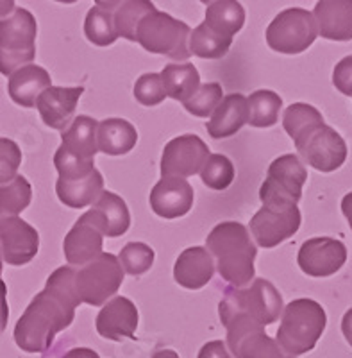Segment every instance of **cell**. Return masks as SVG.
Instances as JSON below:
<instances>
[{
  "label": "cell",
  "mask_w": 352,
  "mask_h": 358,
  "mask_svg": "<svg viewBox=\"0 0 352 358\" xmlns=\"http://www.w3.org/2000/svg\"><path fill=\"white\" fill-rule=\"evenodd\" d=\"M188 24L154 9L142 18L136 29V41L150 54H161L174 62H186L191 56Z\"/></svg>",
  "instance_id": "6"
},
{
  "label": "cell",
  "mask_w": 352,
  "mask_h": 358,
  "mask_svg": "<svg viewBox=\"0 0 352 358\" xmlns=\"http://www.w3.org/2000/svg\"><path fill=\"white\" fill-rule=\"evenodd\" d=\"M313 17L325 40H352V0H318Z\"/></svg>",
  "instance_id": "20"
},
{
  "label": "cell",
  "mask_w": 352,
  "mask_h": 358,
  "mask_svg": "<svg viewBox=\"0 0 352 358\" xmlns=\"http://www.w3.org/2000/svg\"><path fill=\"white\" fill-rule=\"evenodd\" d=\"M122 2H124V0H95V4H97L98 8L108 9V11H111V9H117Z\"/></svg>",
  "instance_id": "49"
},
{
  "label": "cell",
  "mask_w": 352,
  "mask_h": 358,
  "mask_svg": "<svg viewBox=\"0 0 352 358\" xmlns=\"http://www.w3.org/2000/svg\"><path fill=\"white\" fill-rule=\"evenodd\" d=\"M308 179V171L295 155L275 158L268 167L267 179L259 188L263 206L290 208L297 206L302 197V187Z\"/></svg>",
  "instance_id": "7"
},
{
  "label": "cell",
  "mask_w": 352,
  "mask_h": 358,
  "mask_svg": "<svg viewBox=\"0 0 352 358\" xmlns=\"http://www.w3.org/2000/svg\"><path fill=\"white\" fill-rule=\"evenodd\" d=\"M200 2H203V4H211L213 0H200Z\"/></svg>",
  "instance_id": "53"
},
{
  "label": "cell",
  "mask_w": 352,
  "mask_h": 358,
  "mask_svg": "<svg viewBox=\"0 0 352 358\" xmlns=\"http://www.w3.org/2000/svg\"><path fill=\"white\" fill-rule=\"evenodd\" d=\"M249 124L247 99L242 94H229L222 97L217 110L211 115L206 129L215 140L229 138Z\"/></svg>",
  "instance_id": "24"
},
{
  "label": "cell",
  "mask_w": 352,
  "mask_h": 358,
  "mask_svg": "<svg viewBox=\"0 0 352 358\" xmlns=\"http://www.w3.org/2000/svg\"><path fill=\"white\" fill-rule=\"evenodd\" d=\"M342 212H344V215L347 217L349 226H351L352 229V192L351 194H347V196L344 197V201H342Z\"/></svg>",
  "instance_id": "47"
},
{
  "label": "cell",
  "mask_w": 352,
  "mask_h": 358,
  "mask_svg": "<svg viewBox=\"0 0 352 358\" xmlns=\"http://www.w3.org/2000/svg\"><path fill=\"white\" fill-rule=\"evenodd\" d=\"M124 281V268L111 252H102L78 271V292L82 303L102 306L118 292Z\"/></svg>",
  "instance_id": "9"
},
{
  "label": "cell",
  "mask_w": 352,
  "mask_h": 358,
  "mask_svg": "<svg viewBox=\"0 0 352 358\" xmlns=\"http://www.w3.org/2000/svg\"><path fill=\"white\" fill-rule=\"evenodd\" d=\"M138 142L136 127L124 118H108L98 122L97 147L108 156L127 155Z\"/></svg>",
  "instance_id": "27"
},
{
  "label": "cell",
  "mask_w": 352,
  "mask_h": 358,
  "mask_svg": "<svg viewBox=\"0 0 352 358\" xmlns=\"http://www.w3.org/2000/svg\"><path fill=\"white\" fill-rule=\"evenodd\" d=\"M118 262L129 276H142L154 264V251L143 242H131L120 251Z\"/></svg>",
  "instance_id": "38"
},
{
  "label": "cell",
  "mask_w": 352,
  "mask_h": 358,
  "mask_svg": "<svg viewBox=\"0 0 352 358\" xmlns=\"http://www.w3.org/2000/svg\"><path fill=\"white\" fill-rule=\"evenodd\" d=\"M217 267L213 257L206 248H188L179 255L174 265V278L179 285L188 290L206 287L215 274Z\"/></svg>",
  "instance_id": "21"
},
{
  "label": "cell",
  "mask_w": 352,
  "mask_h": 358,
  "mask_svg": "<svg viewBox=\"0 0 352 358\" xmlns=\"http://www.w3.org/2000/svg\"><path fill=\"white\" fill-rule=\"evenodd\" d=\"M249 124L252 127H272L283 108V99L272 90H258L247 99Z\"/></svg>",
  "instance_id": "33"
},
{
  "label": "cell",
  "mask_w": 352,
  "mask_h": 358,
  "mask_svg": "<svg viewBox=\"0 0 352 358\" xmlns=\"http://www.w3.org/2000/svg\"><path fill=\"white\" fill-rule=\"evenodd\" d=\"M299 267L311 278H328L336 274L347 262V248L342 241L316 236L302 244L299 251Z\"/></svg>",
  "instance_id": "14"
},
{
  "label": "cell",
  "mask_w": 352,
  "mask_h": 358,
  "mask_svg": "<svg viewBox=\"0 0 352 358\" xmlns=\"http://www.w3.org/2000/svg\"><path fill=\"white\" fill-rule=\"evenodd\" d=\"M306 163L318 172H335L347 159V143L332 127L320 124L295 143Z\"/></svg>",
  "instance_id": "11"
},
{
  "label": "cell",
  "mask_w": 352,
  "mask_h": 358,
  "mask_svg": "<svg viewBox=\"0 0 352 358\" xmlns=\"http://www.w3.org/2000/svg\"><path fill=\"white\" fill-rule=\"evenodd\" d=\"M206 24L222 36L233 38L245 25V9L238 0H213L206 9Z\"/></svg>",
  "instance_id": "29"
},
{
  "label": "cell",
  "mask_w": 352,
  "mask_h": 358,
  "mask_svg": "<svg viewBox=\"0 0 352 358\" xmlns=\"http://www.w3.org/2000/svg\"><path fill=\"white\" fill-rule=\"evenodd\" d=\"M233 38L222 36L210 27L206 22L190 33V52L203 59H220L231 49Z\"/></svg>",
  "instance_id": "30"
},
{
  "label": "cell",
  "mask_w": 352,
  "mask_h": 358,
  "mask_svg": "<svg viewBox=\"0 0 352 358\" xmlns=\"http://www.w3.org/2000/svg\"><path fill=\"white\" fill-rule=\"evenodd\" d=\"M6 294H8V287L2 280H0V334L6 330L9 319V306L8 299H6Z\"/></svg>",
  "instance_id": "44"
},
{
  "label": "cell",
  "mask_w": 352,
  "mask_h": 358,
  "mask_svg": "<svg viewBox=\"0 0 352 358\" xmlns=\"http://www.w3.org/2000/svg\"><path fill=\"white\" fill-rule=\"evenodd\" d=\"M36 18L24 8H15L0 20V73L11 76L36 57Z\"/></svg>",
  "instance_id": "5"
},
{
  "label": "cell",
  "mask_w": 352,
  "mask_h": 358,
  "mask_svg": "<svg viewBox=\"0 0 352 358\" xmlns=\"http://www.w3.org/2000/svg\"><path fill=\"white\" fill-rule=\"evenodd\" d=\"M85 34L97 47H110L117 41L118 33L111 13L102 8H91L86 15Z\"/></svg>",
  "instance_id": "35"
},
{
  "label": "cell",
  "mask_w": 352,
  "mask_h": 358,
  "mask_svg": "<svg viewBox=\"0 0 352 358\" xmlns=\"http://www.w3.org/2000/svg\"><path fill=\"white\" fill-rule=\"evenodd\" d=\"M152 358H179V355L172 350H163L152 355Z\"/></svg>",
  "instance_id": "50"
},
{
  "label": "cell",
  "mask_w": 352,
  "mask_h": 358,
  "mask_svg": "<svg viewBox=\"0 0 352 358\" xmlns=\"http://www.w3.org/2000/svg\"><path fill=\"white\" fill-rule=\"evenodd\" d=\"M0 276H2V251H0Z\"/></svg>",
  "instance_id": "52"
},
{
  "label": "cell",
  "mask_w": 352,
  "mask_h": 358,
  "mask_svg": "<svg viewBox=\"0 0 352 358\" xmlns=\"http://www.w3.org/2000/svg\"><path fill=\"white\" fill-rule=\"evenodd\" d=\"M210 158V147L197 134H182L170 140L163 149L161 178H190L200 172Z\"/></svg>",
  "instance_id": "13"
},
{
  "label": "cell",
  "mask_w": 352,
  "mask_h": 358,
  "mask_svg": "<svg viewBox=\"0 0 352 358\" xmlns=\"http://www.w3.org/2000/svg\"><path fill=\"white\" fill-rule=\"evenodd\" d=\"M342 331H344L345 341L352 346V308L347 310V313L342 319Z\"/></svg>",
  "instance_id": "46"
},
{
  "label": "cell",
  "mask_w": 352,
  "mask_h": 358,
  "mask_svg": "<svg viewBox=\"0 0 352 358\" xmlns=\"http://www.w3.org/2000/svg\"><path fill=\"white\" fill-rule=\"evenodd\" d=\"M40 235L20 217H9L0 222V251L6 264L20 267L36 257Z\"/></svg>",
  "instance_id": "15"
},
{
  "label": "cell",
  "mask_w": 352,
  "mask_h": 358,
  "mask_svg": "<svg viewBox=\"0 0 352 358\" xmlns=\"http://www.w3.org/2000/svg\"><path fill=\"white\" fill-rule=\"evenodd\" d=\"M198 174L203 183L211 190H226L235 181V165L227 156L210 155Z\"/></svg>",
  "instance_id": "36"
},
{
  "label": "cell",
  "mask_w": 352,
  "mask_h": 358,
  "mask_svg": "<svg viewBox=\"0 0 352 358\" xmlns=\"http://www.w3.org/2000/svg\"><path fill=\"white\" fill-rule=\"evenodd\" d=\"M227 330V344L236 358H288L277 341L265 334V326L245 315L222 319Z\"/></svg>",
  "instance_id": "10"
},
{
  "label": "cell",
  "mask_w": 352,
  "mask_h": 358,
  "mask_svg": "<svg viewBox=\"0 0 352 358\" xmlns=\"http://www.w3.org/2000/svg\"><path fill=\"white\" fill-rule=\"evenodd\" d=\"M222 97L223 92L219 83H206V85H200V88L188 101L182 102V106L193 117L206 118L213 115Z\"/></svg>",
  "instance_id": "37"
},
{
  "label": "cell",
  "mask_w": 352,
  "mask_h": 358,
  "mask_svg": "<svg viewBox=\"0 0 352 358\" xmlns=\"http://www.w3.org/2000/svg\"><path fill=\"white\" fill-rule=\"evenodd\" d=\"M56 2H61V4H73V2H78V0H56Z\"/></svg>",
  "instance_id": "51"
},
{
  "label": "cell",
  "mask_w": 352,
  "mask_h": 358,
  "mask_svg": "<svg viewBox=\"0 0 352 358\" xmlns=\"http://www.w3.org/2000/svg\"><path fill=\"white\" fill-rule=\"evenodd\" d=\"M328 324V315L322 305L313 299H295L283 308L277 344L284 353L299 357L316 346Z\"/></svg>",
  "instance_id": "3"
},
{
  "label": "cell",
  "mask_w": 352,
  "mask_h": 358,
  "mask_svg": "<svg viewBox=\"0 0 352 358\" xmlns=\"http://www.w3.org/2000/svg\"><path fill=\"white\" fill-rule=\"evenodd\" d=\"M63 358H101L97 351L89 350V348H73Z\"/></svg>",
  "instance_id": "45"
},
{
  "label": "cell",
  "mask_w": 352,
  "mask_h": 358,
  "mask_svg": "<svg viewBox=\"0 0 352 358\" xmlns=\"http://www.w3.org/2000/svg\"><path fill=\"white\" fill-rule=\"evenodd\" d=\"M78 306L43 289L29 303L15 326V342L27 353H45L59 331L73 322Z\"/></svg>",
  "instance_id": "1"
},
{
  "label": "cell",
  "mask_w": 352,
  "mask_h": 358,
  "mask_svg": "<svg viewBox=\"0 0 352 358\" xmlns=\"http://www.w3.org/2000/svg\"><path fill=\"white\" fill-rule=\"evenodd\" d=\"M81 217L94 224L102 235L111 238L126 235L131 226V213L126 201L108 190L102 192L101 197L94 203V208Z\"/></svg>",
  "instance_id": "18"
},
{
  "label": "cell",
  "mask_w": 352,
  "mask_h": 358,
  "mask_svg": "<svg viewBox=\"0 0 352 358\" xmlns=\"http://www.w3.org/2000/svg\"><path fill=\"white\" fill-rule=\"evenodd\" d=\"M302 217L299 206L290 208H259L249 224V231L259 248L272 249L281 242L292 238L300 228Z\"/></svg>",
  "instance_id": "12"
},
{
  "label": "cell",
  "mask_w": 352,
  "mask_h": 358,
  "mask_svg": "<svg viewBox=\"0 0 352 358\" xmlns=\"http://www.w3.org/2000/svg\"><path fill=\"white\" fill-rule=\"evenodd\" d=\"M52 86L50 73L41 66L29 65L20 66L9 76L8 92L13 102H17L22 108H34L36 101L45 90Z\"/></svg>",
  "instance_id": "23"
},
{
  "label": "cell",
  "mask_w": 352,
  "mask_h": 358,
  "mask_svg": "<svg viewBox=\"0 0 352 358\" xmlns=\"http://www.w3.org/2000/svg\"><path fill=\"white\" fill-rule=\"evenodd\" d=\"M20 163L22 151L18 143L9 138H0V185L17 178Z\"/></svg>",
  "instance_id": "41"
},
{
  "label": "cell",
  "mask_w": 352,
  "mask_h": 358,
  "mask_svg": "<svg viewBox=\"0 0 352 358\" xmlns=\"http://www.w3.org/2000/svg\"><path fill=\"white\" fill-rule=\"evenodd\" d=\"M193 206V187L184 178L165 176L150 192V208L163 219L184 217Z\"/></svg>",
  "instance_id": "16"
},
{
  "label": "cell",
  "mask_w": 352,
  "mask_h": 358,
  "mask_svg": "<svg viewBox=\"0 0 352 358\" xmlns=\"http://www.w3.org/2000/svg\"><path fill=\"white\" fill-rule=\"evenodd\" d=\"M283 297L270 281L259 278L252 280L245 289H233L219 305L220 321L233 315H245L261 326L275 322L283 313Z\"/></svg>",
  "instance_id": "4"
},
{
  "label": "cell",
  "mask_w": 352,
  "mask_h": 358,
  "mask_svg": "<svg viewBox=\"0 0 352 358\" xmlns=\"http://www.w3.org/2000/svg\"><path fill=\"white\" fill-rule=\"evenodd\" d=\"M33 199V187L24 176H17L9 183L0 185V222L18 217Z\"/></svg>",
  "instance_id": "32"
},
{
  "label": "cell",
  "mask_w": 352,
  "mask_h": 358,
  "mask_svg": "<svg viewBox=\"0 0 352 358\" xmlns=\"http://www.w3.org/2000/svg\"><path fill=\"white\" fill-rule=\"evenodd\" d=\"M154 4L150 0H124L115 13L113 22L118 38H126L127 41H136L138 24L145 15L154 11Z\"/></svg>",
  "instance_id": "34"
},
{
  "label": "cell",
  "mask_w": 352,
  "mask_h": 358,
  "mask_svg": "<svg viewBox=\"0 0 352 358\" xmlns=\"http://www.w3.org/2000/svg\"><path fill=\"white\" fill-rule=\"evenodd\" d=\"M134 97L142 106L152 108L161 104L166 99L165 86H163L159 73H143L134 85Z\"/></svg>",
  "instance_id": "40"
},
{
  "label": "cell",
  "mask_w": 352,
  "mask_h": 358,
  "mask_svg": "<svg viewBox=\"0 0 352 358\" xmlns=\"http://www.w3.org/2000/svg\"><path fill=\"white\" fill-rule=\"evenodd\" d=\"M197 358H233L223 341H211L198 351Z\"/></svg>",
  "instance_id": "43"
},
{
  "label": "cell",
  "mask_w": 352,
  "mask_h": 358,
  "mask_svg": "<svg viewBox=\"0 0 352 358\" xmlns=\"http://www.w3.org/2000/svg\"><path fill=\"white\" fill-rule=\"evenodd\" d=\"M320 124H324V117L311 104L295 102V104L288 106L286 111H284L283 126L288 136H292L293 143L300 142L306 134L311 133Z\"/></svg>",
  "instance_id": "31"
},
{
  "label": "cell",
  "mask_w": 352,
  "mask_h": 358,
  "mask_svg": "<svg viewBox=\"0 0 352 358\" xmlns=\"http://www.w3.org/2000/svg\"><path fill=\"white\" fill-rule=\"evenodd\" d=\"M206 249L217 258V271L229 285L242 289L254 280L258 248L242 222L227 220L215 226L206 238Z\"/></svg>",
  "instance_id": "2"
},
{
  "label": "cell",
  "mask_w": 352,
  "mask_h": 358,
  "mask_svg": "<svg viewBox=\"0 0 352 358\" xmlns=\"http://www.w3.org/2000/svg\"><path fill=\"white\" fill-rule=\"evenodd\" d=\"M97 331L110 341L134 337L138 328V308L124 296L113 297L105 303L97 315Z\"/></svg>",
  "instance_id": "19"
},
{
  "label": "cell",
  "mask_w": 352,
  "mask_h": 358,
  "mask_svg": "<svg viewBox=\"0 0 352 358\" xmlns=\"http://www.w3.org/2000/svg\"><path fill=\"white\" fill-rule=\"evenodd\" d=\"M65 258L72 267L86 265L94 262L98 255H102L104 249V235L95 228L94 224H89L82 217L73 224L68 235L65 236Z\"/></svg>",
  "instance_id": "22"
},
{
  "label": "cell",
  "mask_w": 352,
  "mask_h": 358,
  "mask_svg": "<svg viewBox=\"0 0 352 358\" xmlns=\"http://www.w3.org/2000/svg\"><path fill=\"white\" fill-rule=\"evenodd\" d=\"M15 11V0H0V18H6Z\"/></svg>",
  "instance_id": "48"
},
{
  "label": "cell",
  "mask_w": 352,
  "mask_h": 358,
  "mask_svg": "<svg viewBox=\"0 0 352 358\" xmlns=\"http://www.w3.org/2000/svg\"><path fill=\"white\" fill-rule=\"evenodd\" d=\"M318 36L313 13L302 8L281 11L267 27V43L281 54H300L308 50Z\"/></svg>",
  "instance_id": "8"
},
{
  "label": "cell",
  "mask_w": 352,
  "mask_h": 358,
  "mask_svg": "<svg viewBox=\"0 0 352 358\" xmlns=\"http://www.w3.org/2000/svg\"><path fill=\"white\" fill-rule=\"evenodd\" d=\"M104 192V178L97 169L88 176L75 179H59L56 181V194L59 201L68 208H86L94 204Z\"/></svg>",
  "instance_id": "25"
},
{
  "label": "cell",
  "mask_w": 352,
  "mask_h": 358,
  "mask_svg": "<svg viewBox=\"0 0 352 358\" xmlns=\"http://www.w3.org/2000/svg\"><path fill=\"white\" fill-rule=\"evenodd\" d=\"M97 127L98 122L95 118L79 115L61 131V147L75 158H95L98 152Z\"/></svg>",
  "instance_id": "26"
},
{
  "label": "cell",
  "mask_w": 352,
  "mask_h": 358,
  "mask_svg": "<svg viewBox=\"0 0 352 358\" xmlns=\"http://www.w3.org/2000/svg\"><path fill=\"white\" fill-rule=\"evenodd\" d=\"M288 358H295V357H292V355H290V357H288Z\"/></svg>",
  "instance_id": "54"
},
{
  "label": "cell",
  "mask_w": 352,
  "mask_h": 358,
  "mask_svg": "<svg viewBox=\"0 0 352 358\" xmlns=\"http://www.w3.org/2000/svg\"><path fill=\"white\" fill-rule=\"evenodd\" d=\"M54 165H56L57 178L59 179H75L88 176L95 169V159H81L70 155L66 149L59 147L54 155Z\"/></svg>",
  "instance_id": "39"
},
{
  "label": "cell",
  "mask_w": 352,
  "mask_h": 358,
  "mask_svg": "<svg viewBox=\"0 0 352 358\" xmlns=\"http://www.w3.org/2000/svg\"><path fill=\"white\" fill-rule=\"evenodd\" d=\"M332 85L340 94L352 97V56L344 57L332 72Z\"/></svg>",
  "instance_id": "42"
},
{
  "label": "cell",
  "mask_w": 352,
  "mask_h": 358,
  "mask_svg": "<svg viewBox=\"0 0 352 358\" xmlns=\"http://www.w3.org/2000/svg\"><path fill=\"white\" fill-rule=\"evenodd\" d=\"M82 94H85L82 86H75V88L49 86L45 90L36 101V108L45 126L57 131L65 129L72 122L73 113L78 110V102Z\"/></svg>",
  "instance_id": "17"
},
{
  "label": "cell",
  "mask_w": 352,
  "mask_h": 358,
  "mask_svg": "<svg viewBox=\"0 0 352 358\" xmlns=\"http://www.w3.org/2000/svg\"><path fill=\"white\" fill-rule=\"evenodd\" d=\"M159 76H161L163 86H165L166 97H172L174 101H188L200 88V76L191 63L166 65Z\"/></svg>",
  "instance_id": "28"
}]
</instances>
